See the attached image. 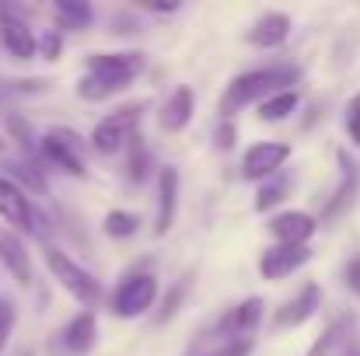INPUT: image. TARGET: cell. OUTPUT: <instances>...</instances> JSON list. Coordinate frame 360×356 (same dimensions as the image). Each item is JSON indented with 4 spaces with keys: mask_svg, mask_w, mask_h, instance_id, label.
Instances as JSON below:
<instances>
[{
    "mask_svg": "<svg viewBox=\"0 0 360 356\" xmlns=\"http://www.w3.org/2000/svg\"><path fill=\"white\" fill-rule=\"evenodd\" d=\"M294 81H297V70H290V67L241 74V77H235V81L228 84V91H224V98H221V112H224V116H235V112H241L245 105H252V102H259V98H273V95H280V91H290L287 84H294Z\"/></svg>",
    "mask_w": 360,
    "mask_h": 356,
    "instance_id": "cell-1",
    "label": "cell"
},
{
    "mask_svg": "<svg viewBox=\"0 0 360 356\" xmlns=\"http://www.w3.org/2000/svg\"><path fill=\"white\" fill-rule=\"evenodd\" d=\"M46 262H49L53 276L63 283V290H70L81 304H98V301H102V286H98V279H95L88 269H81L70 255H63L60 248H46Z\"/></svg>",
    "mask_w": 360,
    "mask_h": 356,
    "instance_id": "cell-2",
    "label": "cell"
},
{
    "mask_svg": "<svg viewBox=\"0 0 360 356\" xmlns=\"http://www.w3.org/2000/svg\"><path fill=\"white\" fill-rule=\"evenodd\" d=\"M143 70V53H98V56H88V74L105 81L109 88H129Z\"/></svg>",
    "mask_w": 360,
    "mask_h": 356,
    "instance_id": "cell-3",
    "label": "cell"
},
{
    "mask_svg": "<svg viewBox=\"0 0 360 356\" xmlns=\"http://www.w3.org/2000/svg\"><path fill=\"white\" fill-rule=\"evenodd\" d=\"M136 119H140V109H136V105H133V109H120V112H112V116H105L98 126H95V133H91V147H95L98 154H116L122 143L133 136Z\"/></svg>",
    "mask_w": 360,
    "mask_h": 356,
    "instance_id": "cell-4",
    "label": "cell"
},
{
    "mask_svg": "<svg viewBox=\"0 0 360 356\" xmlns=\"http://www.w3.org/2000/svg\"><path fill=\"white\" fill-rule=\"evenodd\" d=\"M154 294H158V279H154V276H147V272L129 276L120 290H116L112 311H116L120 318H136V315H143V311L154 304Z\"/></svg>",
    "mask_w": 360,
    "mask_h": 356,
    "instance_id": "cell-5",
    "label": "cell"
},
{
    "mask_svg": "<svg viewBox=\"0 0 360 356\" xmlns=\"http://www.w3.org/2000/svg\"><path fill=\"white\" fill-rule=\"evenodd\" d=\"M290 157L287 143H252L241 157V175L245 178H273L280 171V164Z\"/></svg>",
    "mask_w": 360,
    "mask_h": 356,
    "instance_id": "cell-6",
    "label": "cell"
},
{
    "mask_svg": "<svg viewBox=\"0 0 360 356\" xmlns=\"http://www.w3.org/2000/svg\"><path fill=\"white\" fill-rule=\"evenodd\" d=\"M308 258H311L308 244H276V248L262 251L259 272H262V279H283V276H290L294 269H301Z\"/></svg>",
    "mask_w": 360,
    "mask_h": 356,
    "instance_id": "cell-7",
    "label": "cell"
},
{
    "mask_svg": "<svg viewBox=\"0 0 360 356\" xmlns=\"http://www.w3.org/2000/svg\"><path fill=\"white\" fill-rule=\"evenodd\" d=\"M74 140L77 136H70L67 129H53L42 136V154H46V161L60 164L67 175H84V157H81Z\"/></svg>",
    "mask_w": 360,
    "mask_h": 356,
    "instance_id": "cell-8",
    "label": "cell"
},
{
    "mask_svg": "<svg viewBox=\"0 0 360 356\" xmlns=\"http://www.w3.org/2000/svg\"><path fill=\"white\" fill-rule=\"evenodd\" d=\"M175 206H179V171L175 168H161V175H158V224H154V235H168L172 231Z\"/></svg>",
    "mask_w": 360,
    "mask_h": 356,
    "instance_id": "cell-9",
    "label": "cell"
},
{
    "mask_svg": "<svg viewBox=\"0 0 360 356\" xmlns=\"http://www.w3.org/2000/svg\"><path fill=\"white\" fill-rule=\"evenodd\" d=\"M0 217H4L7 224L21 228V231H35V228H32L35 213H32L28 196H25L14 182H7V178H0Z\"/></svg>",
    "mask_w": 360,
    "mask_h": 356,
    "instance_id": "cell-10",
    "label": "cell"
},
{
    "mask_svg": "<svg viewBox=\"0 0 360 356\" xmlns=\"http://www.w3.org/2000/svg\"><path fill=\"white\" fill-rule=\"evenodd\" d=\"M287 35H290V18L280 14V11L262 14V18L248 28V42L259 46V49H276V46L287 42Z\"/></svg>",
    "mask_w": 360,
    "mask_h": 356,
    "instance_id": "cell-11",
    "label": "cell"
},
{
    "mask_svg": "<svg viewBox=\"0 0 360 356\" xmlns=\"http://www.w3.org/2000/svg\"><path fill=\"white\" fill-rule=\"evenodd\" d=\"M0 39H4V46H7V53L14 60H32L35 56V35L21 18L0 14Z\"/></svg>",
    "mask_w": 360,
    "mask_h": 356,
    "instance_id": "cell-12",
    "label": "cell"
},
{
    "mask_svg": "<svg viewBox=\"0 0 360 356\" xmlns=\"http://www.w3.org/2000/svg\"><path fill=\"white\" fill-rule=\"evenodd\" d=\"M269 231H273V237H276L280 244H304L308 237L315 235V220H311L308 213L290 210V213L273 217V220H269Z\"/></svg>",
    "mask_w": 360,
    "mask_h": 356,
    "instance_id": "cell-13",
    "label": "cell"
},
{
    "mask_svg": "<svg viewBox=\"0 0 360 356\" xmlns=\"http://www.w3.org/2000/svg\"><path fill=\"white\" fill-rule=\"evenodd\" d=\"M319 297H322V294H319V286H315V283H308L294 301H287V304L276 311V325H280V329H297L301 322H308V318L315 315Z\"/></svg>",
    "mask_w": 360,
    "mask_h": 356,
    "instance_id": "cell-14",
    "label": "cell"
},
{
    "mask_svg": "<svg viewBox=\"0 0 360 356\" xmlns=\"http://www.w3.org/2000/svg\"><path fill=\"white\" fill-rule=\"evenodd\" d=\"M193 109H196V95H193L189 88H179V91H172V98L165 102V109H161L158 119H161V126H165L168 133H179V129L189 126Z\"/></svg>",
    "mask_w": 360,
    "mask_h": 356,
    "instance_id": "cell-15",
    "label": "cell"
},
{
    "mask_svg": "<svg viewBox=\"0 0 360 356\" xmlns=\"http://www.w3.org/2000/svg\"><path fill=\"white\" fill-rule=\"evenodd\" d=\"M0 262L7 265V272H11L21 286L32 283V262H28V251L21 248L18 237L7 235V231H0Z\"/></svg>",
    "mask_w": 360,
    "mask_h": 356,
    "instance_id": "cell-16",
    "label": "cell"
},
{
    "mask_svg": "<svg viewBox=\"0 0 360 356\" xmlns=\"http://www.w3.org/2000/svg\"><path fill=\"white\" fill-rule=\"evenodd\" d=\"M95 339H98V329H95V318L84 311V315H77L67 329H63V346L70 350V353H88L91 346H95Z\"/></svg>",
    "mask_w": 360,
    "mask_h": 356,
    "instance_id": "cell-17",
    "label": "cell"
},
{
    "mask_svg": "<svg viewBox=\"0 0 360 356\" xmlns=\"http://www.w3.org/2000/svg\"><path fill=\"white\" fill-rule=\"evenodd\" d=\"M259 318H262V301H259V297H252V301L238 304V308L228 315L224 329H228L231 336H238V339H241V336H252V332H255Z\"/></svg>",
    "mask_w": 360,
    "mask_h": 356,
    "instance_id": "cell-18",
    "label": "cell"
},
{
    "mask_svg": "<svg viewBox=\"0 0 360 356\" xmlns=\"http://www.w3.org/2000/svg\"><path fill=\"white\" fill-rule=\"evenodd\" d=\"M340 164H343V182H340V189H336L333 203L326 206V220H333V217H336L350 199H354V189H357V164H350L347 150H340Z\"/></svg>",
    "mask_w": 360,
    "mask_h": 356,
    "instance_id": "cell-19",
    "label": "cell"
},
{
    "mask_svg": "<svg viewBox=\"0 0 360 356\" xmlns=\"http://www.w3.org/2000/svg\"><path fill=\"white\" fill-rule=\"evenodd\" d=\"M56 18H60L63 28H88L95 11L84 0H56Z\"/></svg>",
    "mask_w": 360,
    "mask_h": 356,
    "instance_id": "cell-20",
    "label": "cell"
},
{
    "mask_svg": "<svg viewBox=\"0 0 360 356\" xmlns=\"http://www.w3.org/2000/svg\"><path fill=\"white\" fill-rule=\"evenodd\" d=\"M294 109H297V95L294 91H280V95H273V98H266L259 105V119L262 122H280V119L290 116Z\"/></svg>",
    "mask_w": 360,
    "mask_h": 356,
    "instance_id": "cell-21",
    "label": "cell"
},
{
    "mask_svg": "<svg viewBox=\"0 0 360 356\" xmlns=\"http://www.w3.org/2000/svg\"><path fill=\"white\" fill-rule=\"evenodd\" d=\"M136 217L133 213H126V210H112L109 217H105V231L112 237H129V235H136Z\"/></svg>",
    "mask_w": 360,
    "mask_h": 356,
    "instance_id": "cell-22",
    "label": "cell"
},
{
    "mask_svg": "<svg viewBox=\"0 0 360 356\" xmlns=\"http://www.w3.org/2000/svg\"><path fill=\"white\" fill-rule=\"evenodd\" d=\"M287 182L283 178H276V182H266L262 189H259V196H255V210H269V206H276L283 196H287Z\"/></svg>",
    "mask_w": 360,
    "mask_h": 356,
    "instance_id": "cell-23",
    "label": "cell"
},
{
    "mask_svg": "<svg viewBox=\"0 0 360 356\" xmlns=\"http://www.w3.org/2000/svg\"><path fill=\"white\" fill-rule=\"evenodd\" d=\"M347 329H350V318L336 322V325H333V329H329V332H326V336H322L311 350H308V356H329V353H333V346L343 339V332H347Z\"/></svg>",
    "mask_w": 360,
    "mask_h": 356,
    "instance_id": "cell-24",
    "label": "cell"
},
{
    "mask_svg": "<svg viewBox=\"0 0 360 356\" xmlns=\"http://www.w3.org/2000/svg\"><path fill=\"white\" fill-rule=\"evenodd\" d=\"M7 171H11L14 178H21V182H28V185H32L35 192H42V189H46V178H42V175H39V171H35L32 164H11Z\"/></svg>",
    "mask_w": 360,
    "mask_h": 356,
    "instance_id": "cell-25",
    "label": "cell"
},
{
    "mask_svg": "<svg viewBox=\"0 0 360 356\" xmlns=\"http://www.w3.org/2000/svg\"><path fill=\"white\" fill-rule=\"evenodd\" d=\"M347 133H350V140L360 147V95L347 105Z\"/></svg>",
    "mask_w": 360,
    "mask_h": 356,
    "instance_id": "cell-26",
    "label": "cell"
},
{
    "mask_svg": "<svg viewBox=\"0 0 360 356\" xmlns=\"http://www.w3.org/2000/svg\"><path fill=\"white\" fill-rule=\"evenodd\" d=\"M11 325H14V304L11 301H0V350L11 336Z\"/></svg>",
    "mask_w": 360,
    "mask_h": 356,
    "instance_id": "cell-27",
    "label": "cell"
},
{
    "mask_svg": "<svg viewBox=\"0 0 360 356\" xmlns=\"http://www.w3.org/2000/svg\"><path fill=\"white\" fill-rule=\"evenodd\" d=\"M248 339H241V343H231V346H224V350H217V353H210V356H248Z\"/></svg>",
    "mask_w": 360,
    "mask_h": 356,
    "instance_id": "cell-28",
    "label": "cell"
},
{
    "mask_svg": "<svg viewBox=\"0 0 360 356\" xmlns=\"http://www.w3.org/2000/svg\"><path fill=\"white\" fill-rule=\"evenodd\" d=\"M42 53H46V60H56L60 56V39L56 35H46L42 39Z\"/></svg>",
    "mask_w": 360,
    "mask_h": 356,
    "instance_id": "cell-29",
    "label": "cell"
},
{
    "mask_svg": "<svg viewBox=\"0 0 360 356\" xmlns=\"http://www.w3.org/2000/svg\"><path fill=\"white\" fill-rule=\"evenodd\" d=\"M147 7H150V11H179V4H175V0H161V4H158V0H150Z\"/></svg>",
    "mask_w": 360,
    "mask_h": 356,
    "instance_id": "cell-30",
    "label": "cell"
},
{
    "mask_svg": "<svg viewBox=\"0 0 360 356\" xmlns=\"http://www.w3.org/2000/svg\"><path fill=\"white\" fill-rule=\"evenodd\" d=\"M347 276H350V286H357V290H360V262H354V265H350V272H347Z\"/></svg>",
    "mask_w": 360,
    "mask_h": 356,
    "instance_id": "cell-31",
    "label": "cell"
},
{
    "mask_svg": "<svg viewBox=\"0 0 360 356\" xmlns=\"http://www.w3.org/2000/svg\"><path fill=\"white\" fill-rule=\"evenodd\" d=\"M235 143V133H231V126H224L221 129V147H231Z\"/></svg>",
    "mask_w": 360,
    "mask_h": 356,
    "instance_id": "cell-32",
    "label": "cell"
},
{
    "mask_svg": "<svg viewBox=\"0 0 360 356\" xmlns=\"http://www.w3.org/2000/svg\"><path fill=\"white\" fill-rule=\"evenodd\" d=\"M21 356H32V353H28V350H25V353H21Z\"/></svg>",
    "mask_w": 360,
    "mask_h": 356,
    "instance_id": "cell-33",
    "label": "cell"
},
{
    "mask_svg": "<svg viewBox=\"0 0 360 356\" xmlns=\"http://www.w3.org/2000/svg\"><path fill=\"white\" fill-rule=\"evenodd\" d=\"M0 150H4V140H0Z\"/></svg>",
    "mask_w": 360,
    "mask_h": 356,
    "instance_id": "cell-34",
    "label": "cell"
}]
</instances>
